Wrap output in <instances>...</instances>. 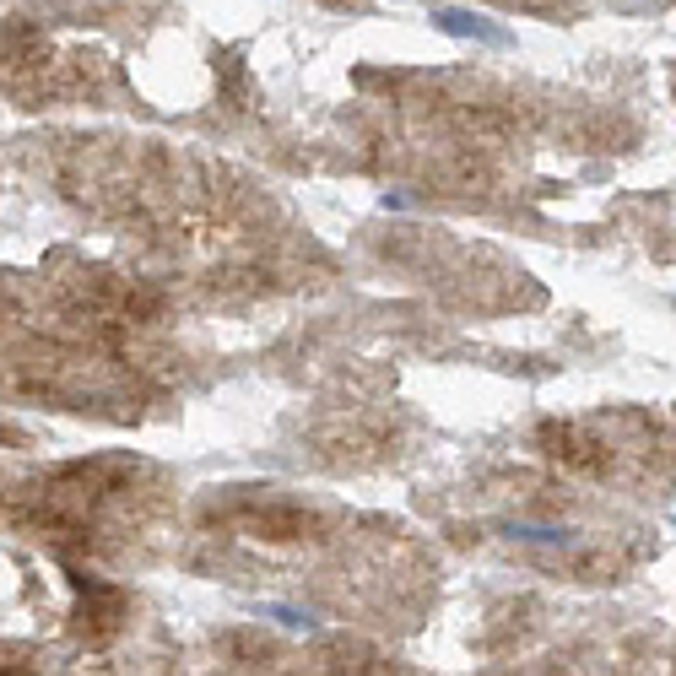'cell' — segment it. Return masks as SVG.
Wrapping results in <instances>:
<instances>
[{
  "label": "cell",
  "mask_w": 676,
  "mask_h": 676,
  "mask_svg": "<svg viewBox=\"0 0 676 676\" xmlns=\"http://www.w3.org/2000/svg\"><path fill=\"white\" fill-rule=\"evenodd\" d=\"M265 612H271L276 622H282V628H314V622H309V612H298V606H265Z\"/></svg>",
  "instance_id": "2"
},
{
  "label": "cell",
  "mask_w": 676,
  "mask_h": 676,
  "mask_svg": "<svg viewBox=\"0 0 676 676\" xmlns=\"http://www.w3.org/2000/svg\"><path fill=\"white\" fill-rule=\"evenodd\" d=\"M433 22L449 33V38H476V44H493V49H509L514 33L498 28L493 17H482V11H466V6H439L433 11Z\"/></svg>",
  "instance_id": "1"
}]
</instances>
